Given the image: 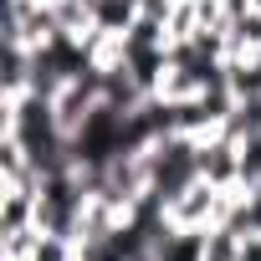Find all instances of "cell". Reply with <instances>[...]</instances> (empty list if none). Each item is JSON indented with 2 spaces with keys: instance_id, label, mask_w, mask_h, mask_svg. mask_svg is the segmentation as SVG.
Here are the masks:
<instances>
[{
  "instance_id": "cell-1",
  "label": "cell",
  "mask_w": 261,
  "mask_h": 261,
  "mask_svg": "<svg viewBox=\"0 0 261 261\" xmlns=\"http://www.w3.org/2000/svg\"><path fill=\"white\" fill-rule=\"evenodd\" d=\"M251 11H261V0H251Z\"/></svg>"
},
{
  "instance_id": "cell-2",
  "label": "cell",
  "mask_w": 261,
  "mask_h": 261,
  "mask_svg": "<svg viewBox=\"0 0 261 261\" xmlns=\"http://www.w3.org/2000/svg\"><path fill=\"white\" fill-rule=\"evenodd\" d=\"M256 185H261V179H256Z\"/></svg>"
}]
</instances>
